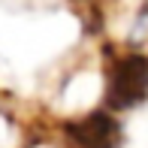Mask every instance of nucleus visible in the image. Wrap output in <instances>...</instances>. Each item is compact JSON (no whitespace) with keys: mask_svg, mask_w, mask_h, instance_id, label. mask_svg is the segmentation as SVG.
Masks as SVG:
<instances>
[{"mask_svg":"<svg viewBox=\"0 0 148 148\" xmlns=\"http://www.w3.org/2000/svg\"><path fill=\"white\" fill-rule=\"evenodd\" d=\"M64 136L73 148H118L121 124L109 112H91L82 121L64 124Z\"/></svg>","mask_w":148,"mask_h":148,"instance_id":"nucleus-2","label":"nucleus"},{"mask_svg":"<svg viewBox=\"0 0 148 148\" xmlns=\"http://www.w3.org/2000/svg\"><path fill=\"white\" fill-rule=\"evenodd\" d=\"M148 97V55L121 51L106 66V106L127 112Z\"/></svg>","mask_w":148,"mask_h":148,"instance_id":"nucleus-1","label":"nucleus"}]
</instances>
